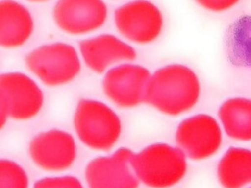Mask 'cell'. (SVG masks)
Segmentation results:
<instances>
[{
	"label": "cell",
	"instance_id": "2e32d148",
	"mask_svg": "<svg viewBox=\"0 0 251 188\" xmlns=\"http://www.w3.org/2000/svg\"><path fill=\"white\" fill-rule=\"evenodd\" d=\"M0 188H28L26 171L16 162L0 160Z\"/></svg>",
	"mask_w": 251,
	"mask_h": 188
},
{
	"label": "cell",
	"instance_id": "4fadbf2b",
	"mask_svg": "<svg viewBox=\"0 0 251 188\" xmlns=\"http://www.w3.org/2000/svg\"><path fill=\"white\" fill-rule=\"evenodd\" d=\"M34 22L31 13L15 0L0 2V45L5 49H16L31 37Z\"/></svg>",
	"mask_w": 251,
	"mask_h": 188
},
{
	"label": "cell",
	"instance_id": "7a4b0ae2",
	"mask_svg": "<svg viewBox=\"0 0 251 188\" xmlns=\"http://www.w3.org/2000/svg\"><path fill=\"white\" fill-rule=\"evenodd\" d=\"M132 167L139 181L149 188H171L187 172V158L176 146L157 142L134 153Z\"/></svg>",
	"mask_w": 251,
	"mask_h": 188
},
{
	"label": "cell",
	"instance_id": "30bf717a",
	"mask_svg": "<svg viewBox=\"0 0 251 188\" xmlns=\"http://www.w3.org/2000/svg\"><path fill=\"white\" fill-rule=\"evenodd\" d=\"M30 160L39 168L59 172L69 169L77 156L74 136L62 129H48L34 135L28 144Z\"/></svg>",
	"mask_w": 251,
	"mask_h": 188
},
{
	"label": "cell",
	"instance_id": "9a60e30c",
	"mask_svg": "<svg viewBox=\"0 0 251 188\" xmlns=\"http://www.w3.org/2000/svg\"><path fill=\"white\" fill-rule=\"evenodd\" d=\"M217 177L223 188H243L251 183V150L230 147L220 159Z\"/></svg>",
	"mask_w": 251,
	"mask_h": 188
},
{
	"label": "cell",
	"instance_id": "ffe728a7",
	"mask_svg": "<svg viewBox=\"0 0 251 188\" xmlns=\"http://www.w3.org/2000/svg\"><path fill=\"white\" fill-rule=\"evenodd\" d=\"M249 188H251V187H249Z\"/></svg>",
	"mask_w": 251,
	"mask_h": 188
},
{
	"label": "cell",
	"instance_id": "52a82bcc",
	"mask_svg": "<svg viewBox=\"0 0 251 188\" xmlns=\"http://www.w3.org/2000/svg\"><path fill=\"white\" fill-rule=\"evenodd\" d=\"M116 28L127 41L149 44L158 39L164 27V17L149 0H131L119 6L114 14Z\"/></svg>",
	"mask_w": 251,
	"mask_h": 188
},
{
	"label": "cell",
	"instance_id": "277c9868",
	"mask_svg": "<svg viewBox=\"0 0 251 188\" xmlns=\"http://www.w3.org/2000/svg\"><path fill=\"white\" fill-rule=\"evenodd\" d=\"M25 63L28 70L48 87L71 83L81 70L80 55L72 44L65 42L37 46L26 54Z\"/></svg>",
	"mask_w": 251,
	"mask_h": 188
},
{
	"label": "cell",
	"instance_id": "8fae6325",
	"mask_svg": "<svg viewBox=\"0 0 251 188\" xmlns=\"http://www.w3.org/2000/svg\"><path fill=\"white\" fill-rule=\"evenodd\" d=\"M108 10L103 0H58L53 7L55 24L65 33L82 35L103 26Z\"/></svg>",
	"mask_w": 251,
	"mask_h": 188
},
{
	"label": "cell",
	"instance_id": "d6986e66",
	"mask_svg": "<svg viewBox=\"0 0 251 188\" xmlns=\"http://www.w3.org/2000/svg\"><path fill=\"white\" fill-rule=\"evenodd\" d=\"M26 1L34 2V3H38V2H45V1H48V0H26Z\"/></svg>",
	"mask_w": 251,
	"mask_h": 188
},
{
	"label": "cell",
	"instance_id": "e0dca14e",
	"mask_svg": "<svg viewBox=\"0 0 251 188\" xmlns=\"http://www.w3.org/2000/svg\"><path fill=\"white\" fill-rule=\"evenodd\" d=\"M32 188H84L81 181L73 175L47 176L38 179Z\"/></svg>",
	"mask_w": 251,
	"mask_h": 188
},
{
	"label": "cell",
	"instance_id": "5b68a950",
	"mask_svg": "<svg viewBox=\"0 0 251 188\" xmlns=\"http://www.w3.org/2000/svg\"><path fill=\"white\" fill-rule=\"evenodd\" d=\"M44 105V94L38 83L21 71L0 75V125L8 118L28 120L35 118Z\"/></svg>",
	"mask_w": 251,
	"mask_h": 188
},
{
	"label": "cell",
	"instance_id": "6da1fadb",
	"mask_svg": "<svg viewBox=\"0 0 251 188\" xmlns=\"http://www.w3.org/2000/svg\"><path fill=\"white\" fill-rule=\"evenodd\" d=\"M200 94L196 72L183 64L174 63L152 73L145 103L164 115L176 117L190 111L198 103Z\"/></svg>",
	"mask_w": 251,
	"mask_h": 188
},
{
	"label": "cell",
	"instance_id": "5bb4252c",
	"mask_svg": "<svg viewBox=\"0 0 251 188\" xmlns=\"http://www.w3.org/2000/svg\"><path fill=\"white\" fill-rule=\"evenodd\" d=\"M218 117L229 138L241 142L251 141V98L226 99L221 104Z\"/></svg>",
	"mask_w": 251,
	"mask_h": 188
},
{
	"label": "cell",
	"instance_id": "3957f363",
	"mask_svg": "<svg viewBox=\"0 0 251 188\" xmlns=\"http://www.w3.org/2000/svg\"><path fill=\"white\" fill-rule=\"evenodd\" d=\"M74 128L78 140L94 151H109L122 134V120L107 104L95 99H80L74 114Z\"/></svg>",
	"mask_w": 251,
	"mask_h": 188
},
{
	"label": "cell",
	"instance_id": "7c38bea8",
	"mask_svg": "<svg viewBox=\"0 0 251 188\" xmlns=\"http://www.w3.org/2000/svg\"><path fill=\"white\" fill-rule=\"evenodd\" d=\"M79 55L85 66L95 73H105L109 69L136 59V50L114 34L103 33L82 39Z\"/></svg>",
	"mask_w": 251,
	"mask_h": 188
},
{
	"label": "cell",
	"instance_id": "9c48e42d",
	"mask_svg": "<svg viewBox=\"0 0 251 188\" xmlns=\"http://www.w3.org/2000/svg\"><path fill=\"white\" fill-rule=\"evenodd\" d=\"M134 153L121 147L107 156L92 159L85 166L84 177L88 188H138L139 179L132 167Z\"/></svg>",
	"mask_w": 251,
	"mask_h": 188
},
{
	"label": "cell",
	"instance_id": "ba28073f",
	"mask_svg": "<svg viewBox=\"0 0 251 188\" xmlns=\"http://www.w3.org/2000/svg\"><path fill=\"white\" fill-rule=\"evenodd\" d=\"M176 145L192 161L206 160L215 155L223 142L219 121L208 114H195L182 119L175 134Z\"/></svg>",
	"mask_w": 251,
	"mask_h": 188
},
{
	"label": "cell",
	"instance_id": "8992f818",
	"mask_svg": "<svg viewBox=\"0 0 251 188\" xmlns=\"http://www.w3.org/2000/svg\"><path fill=\"white\" fill-rule=\"evenodd\" d=\"M152 73L139 64L126 62L109 69L102 78L106 97L116 106L130 109L146 101Z\"/></svg>",
	"mask_w": 251,
	"mask_h": 188
},
{
	"label": "cell",
	"instance_id": "ac0fdd59",
	"mask_svg": "<svg viewBox=\"0 0 251 188\" xmlns=\"http://www.w3.org/2000/svg\"><path fill=\"white\" fill-rule=\"evenodd\" d=\"M240 0H195L203 9L211 12H224L235 6Z\"/></svg>",
	"mask_w": 251,
	"mask_h": 188
}]
</instances>
